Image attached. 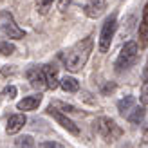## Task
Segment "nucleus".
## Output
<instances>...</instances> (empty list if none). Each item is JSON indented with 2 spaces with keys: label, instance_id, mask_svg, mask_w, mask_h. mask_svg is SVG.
Returning a JSON list of instances; mask_svg holds the SVG:
<instances>
[{
  "label": "nucleus",
  "instance_id": "1",
  "mask_svg": "<svg viewBox=\"0 0 148 148\" xmlns=\"http://www.w3.org/2000/svg\"><path fill=\"white\" fill-rule=\"evenodd\" d=\"M94 40L92 36H85L79 42H76L72 47H69L63 53V65L69 72H79L87 65L88 56L92 53Z\"/></svg>",
  "mask_w": 148,
  "mask_h": 148
},
{
  "label": "nucleus",
  "instance_id": "2",
  "mask_svg": "<svg viewBox=\"0 0 148 148\" xmlns=\"http://www.w3.org/2000/svg\"><path fill=\"white\" fill-rule=\"evenodd\" d=\"M116 29H117V16L116 13H112L110 16L105 18L101 25V33H99V42H98V49L99 53H108L110 51V45H112V40L116 36Z\"/></svg>",
  "mask_w": 148,
  "mask_h": 148
},
{
  "label": "nucleus",
  "instance_id": "3",
  "mask_svg": "<svg viewBox=\"0 0 148 148\" xmlns=\"http://www.w3.org/2000/svg\"><path fill=\"white\" fill-rule=\"evenodd\" d=\"M94 127H96V132L108 143L116 141V139H119L123 136V130L119 128V125H117L112 117H107V116L98 117L96 123H94Z\"/></svg>",
  "mask_w": 148,
  "mask_h": 148
},
{
  "label": "nucleus",
  "instance_id": "4",
  "mask_svg": "<svg viewBox=\"0 0 148 148\" xmlns=\"http://www.w3.org/2000/svg\"><path fill=\"white\" fill-rule=\"evenodd\" d=\"M137 56H139V45H137V42H127V43L121 47L119 54H117L116 71H117V72H123L125 69L132 67V65L136 63Z\"/></svg>",
  "mask_w": 148,
  "mask_h": 148
},
{
  "label": "nucleus",
  "instance_id": "5",
  "mask_svg": "<svg viewBox=\"0 0 148 148\" xmlns=\"http://www.w3.org/2000/svg\"><path fill=\"white\" fill-rule=\"evenodd\" d=\"M0 31L9 40H22L25 36V31L14 22L9 11H0Z\"/></svg>",
  "mask_w": 148,
  "mask_h": 148
},
{
  "label": "nucleus",
  "instance_id": "6",
  "mask_svg": "<svg viewBox=\"0 0 148 148\" xmlns=\"http://www.w3.org/2000/svg\"><path fill=\"white\" fill-rule=\"evenodd\" d=\"M47 114H49V116H53L54 119H56V123L60 125L62 128L67 130L69 134H72V136H79V127L71 119V116L63 114V112H60V110H56V108H53V107H49V108H47Z\"/></svg>",
  "mask_w": 148,
  "mask_h": 148
},
{
  "label": "nucleus",
  "instance_id": "7",
  "mask_svg": "<svg viewBox=\"0 0 148 148\" xmlns=\"http://www.w3.org/2000/svg\"><path fill=\"white\" fill-rule=\"evenodd\" d=\"M137 45H139V49L148 47V0L143 7V16H141L139 29H137Z\"/></svg>",
  "mask_w": 148,
  "mask_h": 148
},
{
  "label": "nucleus",
  "instance_id": "8",
  "mask_svg": "<svg viewBox=\"0 0 148 148\" xmlns=\"http://www.w3.org/2000/svg\"><path fill=\"white\" fill-rule=\"evenodd\" d=\"M27 79L31 83L33 88H38V90H43L47 88V81H45V72H43V67H31L27 69Z\"/></svg>",
  "mask_w": 148,
  "mask_h": 148
},
{
  "label": "nucleus",
  "instance_id": "9",
  "mask_svg": "<svg viewBox=\"0 0 148 148\" xmlns=\"http://www.w3.org/2000/svg\"><path fill=\"white\" fill-rule=\"evenodd\" d=\"M25 123H27L25 114H13V116H9V119H7L5 132L9 136H14V134H18V132L25 127Z\"/></svg>",
  "mask_w": 148,
  "mask_h": 148
},
{
  "label": "nucleus",
  "instance_id": "10",
  "mask_svg": "<svg viewBox=\"0 0 148 148\" xmlns=\"http://www.w3.org/2000/svg\"><path fill=\"white\" fill-rule=\"evenodd\" d=\"M107 7V0H87L85 2V14L88 18H99Z\"/></svg>",
  "mask_w": 148,
  "mask_h": 148
},
{
  "label": "nucleus",
  "instance_id": "11",
  "mask_svg": "<svg viewBox=\"0 0 148 148\" xmlns=\"http://www.w3.org/2000/svg\"><path fill=\"white\" fill-rule=\"evenodd\" d=\"M42 103V96L40 94H34V96H25L22 101L16 103V108L18 110H24V112H29V110H34L38 108V105Z\"/></svg>",
  "mask_w": 148,
  "mask_h": 148
},
{
  "label": "nucleus",
  "instance_id": "12",
  "mask_svg": "<svg viewBox=\"0 0 148 148\" xmlns=\"http://www.w3.org/2000/svg\"><path fill=\"white\" fill-rule=\"evenodd\" d=\"M43 72H45V81H47V88L54 90L60 85V78H58V69L54 65H43Z\"/></svg>",
  "mask_w": 148,
  "mask_h": 148
},
{
  "label": "nucleus",
  "instance_id": "13",
  "mask_svg": "<svg viewBox=\"0 0 148 148\" xmlns=\"http://www.w3.org/2000/svg\"><path fill=\"white\" fill-rule=\"evenodd\" d=\"M137 105V99H136V96H125L123 99L117 101V110H119V114L127 117L130 112H132V108H134Z\"/></svg>",
  "mask_w": 148,
  "mask_h": 148
},
{
  "label": "nucleus",
  "instance_id": "14",
  "mask_svg": "<svg viewBox=\"0 0 148 148\" xmlns=\"http://www.w3.org/2000/svg\"><path fill=\"white\" fill-rule=\"evenodd\" d=\"M60 87L63 88L65 92L74 94V92L79 90V81H78L76 78H72V76H63V78L60 79Z\"/></svg>",
  "mask_w": 148,
  "mask_h": 148
},
{
  "label": "nucleus",
  "instance_id": "15",
  "mask_svg": "<svg viewBox=\"0 0 148 148\" xmlns=\"http://www.w3.org/2000/svg\"><path fill=\"white\" fill-rule=\"evenodd\" d=\"M49 107H53V108H56V110H60V112H63V114H67V116H74V114H79V110L74 107V105H71V103H65V101H53Z\"/></svg>",
  "mask_w": 148,
  "mask_h": 148
},
{
  "label": "nucleus",
  "instance_id": "16",
  "mask_svg": "<svg viewBox=\"0 0 148 148\" xmlns=\"http://www.w3.org/2000/svg\"><path fill=\"white\" fill-rule=\"evenodd\" d=\"M143 117H145V105L141 103V105H136L134 108H132V112L127 116V119H128L130 123L137 125V123H141V121H143Z\"/></svg>",
  "mask_w": 148,
  "mask_h": 148
},
{
  "label": "nucleus",
  "instance_id": "17",
  "mask_svg": "<svg viewBox=\"0 0 148 148\" xmlns=\"http://www.w3.org/2000/svg\"><path fill=\"white\" fill-rule=\"evenodd\" d=\"M14 53H16L14 43H11L9 40H7V42H0V54H2V56H11Z\"/></svg>",
  "mask_w": 148,
  "mask_h": 148
},
{
  "label": "nucleus",
  "instance_id": "18",
  "mask_svg": "<svg viewBox=\"0 0 148 148\" xmlns=\"http://www.w3.org/2000/svg\"><path fill=\"white\" fill-rule=\"evenodd\" d=\"M54 0H36V9H38L40 14H47L49 11V7L53 5Z\"/></svg>",
  "mask_w": 148,
  "mask_h": 148
},
{
  "label": "nucleus",
  "instance_id": "19",
  "mask_svg": "<svg viewBox=\"0 0 148 148\" xmlns=\"http://www.w3.org/2000/svg\"><path fill=\"white\" fill-rule=\"evenodd\" d=\"M16 146H34V141L31 136H24L16 139Z\"/></svg>",
  "mask_w": 148,
  "mask_h": 148
},
{
  "label": "nucleus",
  "instance_id": "20",
  "mask_svg": "<svg viewBox=\"0 0 148 148\" xmlns=\"http://www.w3.org/2000/svg\"><path fill=\"white\" fill-rule=\"evenodd\" d=\"M78 2H81V0H60V4H58V9H60V11H67L72 4H78Z\"/></svg>",
  "mask_w": 148,
  "mask_h": 148
},
{
  "label": "nucleus",
  "instance_id": "21",
  "mask_svg": "<svg viewBox=\"0 0 148 148\" xmlns=\"http://www.w3.org/2000/svg\"><path fill=\"white\" fill-rule=\"evenodd\" d=\"M2 96H5V98L13 99L14 96H16V87H14V85H9V87H5L4 90H2Z\"/></svg>",
  "mask_w": 148,
  "mask_h": 148
},
{
  "label": "nucleus",
  "instance_id": "22",
  "mask_svg": "<svg viewBox=\"0 0 148 148\" xmlns=\"http://www.w3.org/2000/svg\"><path fill=\"white\" fill-rule=\"evenodd\" d=\"M38 148H65V146L60 145V143H56V141H42L38 145Z\"/></svg>",
  "mask_w": 148,
  "mask_h": 148
},
{
  "label": "nucleus",
  "instance_id": "23",
  "mask_svg": "<svg viewBox=\"0 0 148 148\" xmlns=\"http://www.w3.org/2000/svg\"><path fill=\"white\" fill-rule=\"evenodd\" d=\"M139 99H141L143 105H148V83H145L143 90H141V96H139Z\"/></svg>",
  "mask_w": 148,
  "mask_h": 148
},
{
  "label": "nucleus",
  "instance_id": "24",
  "mask_svg": "<svg viewBox=\"0 0 148 148\" xmlns=\"http://www.w3.org/2000/svg\"><path fill=\"white\" fill-rule=\"evenodd\" d=\"M143 83H148V58H146L145 69H143Z\"/></svg>",
  "mask_w": 148,
  "mask_h": 148
},
{
  "label": "nucleus",
  "instance_id": "25",
  "mask_svg": "<svg viewBox=\"0 0 148 148\" xmlns=\"http://www.w3.org/2000/svg\"><path fill=\"white\" fill-rule=\"evenodd\" d=\"M143 143H148V128L145 130V134H143Z\"/></svg>",
  "mask_w": 148,
  "mask_h": 148
},
{
  "label": "nucleus",
  "instance_id": "26",
  "mask_svg": "<svg viewBox=\"0 0 148 148\" xmlns=\"http://www.w3.org/2000/svg\"><path fill=\"white\" fill-rule=\"evenodd\" d=\"M16 148H34V146H16Z\"/></svg>",
  "mask_w": 148,
  "mask_h": 148
}]
</instances>
